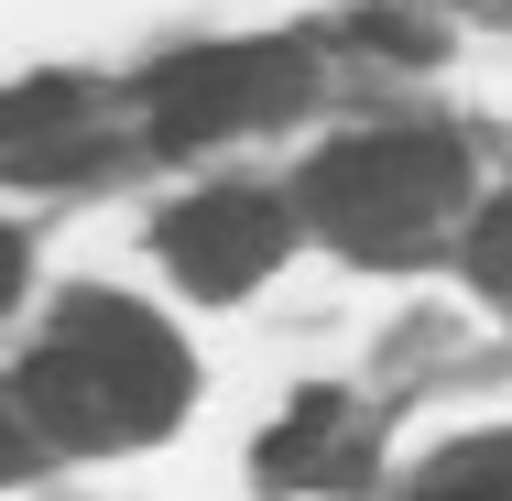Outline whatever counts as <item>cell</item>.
<instances>
[{
    "mask_svg": "<svg viewBox=\"0 0 512 501\" xmlns=\"http://www.w3.org/2000/svg\"><path fill=\"white\" fill-rule=\"evenodd\" d=\"M186 414V349L164 338V316L120 295H77L66 338L22 371V425H44L55 447H142Z\"/></svg>",
    "mask_w": 512,
    "mask_h": 501,
    "instance_id": "1",
    "label": "cell"
},
{
    "mask_svg": "<svg viewBox=\"0 0 512 501\" xmlns=\"http://www.w3.org/2000/svg\"><path fill=\"white\" fill-rule=\"evenodd\" d=\"M458 197H469V153L447 131H360L306 164V218L371 262H414L458 218Z\"/></svg>",
    "mask_w": 512,
    "mask_h": 501,
    "instance_id": "2",
    "label": "cell"
},
{
    "mask_svg": "<svg viewBox=\"0 0 512 501\" xmlns=\"http://www.w3.org/2000/svg\"><path fill=\"white\" fill-rule=\"evenodd\" d=\"M153 142H218L240 120H273V109L306 99V55L284 44H207V55H175L153 66Z\"/></svg>",
    "mask_w": 512,
    "mask_h": 501,
    "instance_id": "3",
    "label": "cell"
},
{
    "mask_svg": "<svg viewBox=\"0 0 512 501\" xmlns=\"http://www.w3.org/2000/svg\"><path fill=\"white\" fill-rule=\"evenodd\" d=\"M284 251V207L251 186H207L164 218V262L186 273V295H251Z\"/></svg>",
    "mask_w": 512,
    "mask_h": 501,
    "instance_id": "4",
    "label": "cell"
},
{
    "mask_svg": "<svg viewBox=\"0 0 512 501\" xmlns=\"http://www.w3.org/2000/svg\"><path fill=\"white\" fill-rule=\"evenodd\" d=\"M44 142H77V88L66 77L0 88V164H44Z\"/></svg>",
    "mask_w": 512,
    "mask_h": 501,
    "instance_id": "5",
    "label": "cell"
},
{
    "mask_svg": "<svg viewBox=\"0 0 512 501\" xmlns=\"http://www.w3.org/2000/svg\"><path fill=\"white\" fill-rule=\"evenodd\" d=\"M414 501H512V436H469V447L425 458Z\"/></svg>",
    "mask_w": 512,
    "mask_h": 501,
    "instance_id": "6",
    "label": "cell"
},
{
    "mask_svg": "<svg viewBox=\"0 0 512 501\" xmlns=\"http://www.w3.org/2000/svg\"><path fill=\"white\" fill-rule=\"evenodd\" d=\"M327 425H338V393H306L273 436H262V469H306L316 447H327Z\"/></svg>",
    "mask_w": 512,
    "mask_h": 501,
    "instance_id": "7",
    "label": "cell"
},
{
    "mask_svg": "<svg viewBox=\"0 0 512 501\" xmlns=\"http://www.w3.org/2000/svg\"><path fill=\"white\" fill-rule=\"evenodd\" d=\"M469 273L512 295V197H502V207H480V229H469Z\"/></svg>",
    "mask_w": 512,
    "mask_h": 501,
    "instance_id": "8",
    "label": "cell"
},
{
    "mask_svg": "<svg viewBox=\"0 0 512 501\" xmlns=\"http://www.w3.org/2000/svg\"><path fill=\"white\" fill-rule=\"evenodd\" d=\"M11 469H33V425H22V403H0V480Z\"/></svg>",
    "mask_w": 512,
    "mask_h": 501,
    "instance_id": "9",
    "label": "cell"
},
{
    "mask_svg": "<svg viewBox=\"0 0 512 501\" xmlns=\"http://www.w3.org/2000/svg\"><path fill=\"white\" fill-rule=\"evenodd\" d=\"M11 295H22V240L0 229V316H11Z\"/></svg>",
    "mask_w": 512,
    "mask_h": 501,
    "instance_id": "10",
    "label": "cell"
}]
</instances>
